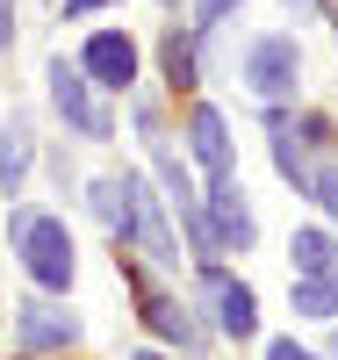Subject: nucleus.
<instances>
[{
	"label": "nucleus",
	"instance_id": "obj_1",
	"mask_svg": "<svg viewBox=\"0 0 338 360\" xmlns=\"http://www.w3.org/2000/svg\"><path fill=\"white\" fill-rule=\"evenodd\" d=\"M8 245L22 252V266H29V281H37V288H51V295H65V288H72L79 252H72L65 217H37V209H15V217H8Z\"/></svg>",
	"mask_w": 338,
	"mask_h": 360
},
{
	"label": "nucleus",
	"instance_id": "obj_2",
	"mask_svg": "<svg viewBox=\"0 0 338 360\" xmlns=\"http://www.w3.org/2000/svg\"><path fill=\"white\" fill-rule=\"evenodd\" d=\"M44 79H51V108L65 115V123H72L79 137H94V144H101V137H115L108 108L94 101V79H86L79 65H65V58H51V72H44Z\"/></svg>",
	"mask_w": 338,
	"mask_h": 360
},
{
	"label": "nucleus",
	"instance_id": "obj_3",
	"mask_svg": "<svg viewBox=\"0 0 338 360\" xmlns=\"http://www.w3.org/2000/svg\"><path fill=\"white\" fill-rule=\"evenodd\" d=\"M245 86H252L259 101H288L302 86V44L295 37H259L245 51Z\"/></svg>",
	"mask_w": 338,
	"mask_h": 360
},
{
	"label": "nucleus",
	"instance_id": "obj_4",
	"mask_svg": "<svg viewBox=\"0 0 338 360\" xmlns=\"http://www.w3.org/2000/svg\"><path fill=\"white\" fill-rule=\"evenodd\" d=\"M209 245L216 252H252V238H259V224H252V209H245V188H238V173H223V180H209Z\"/></svg>",
	"mask_w": 338,
	"mask_h": 360
},
{
	"label": "nucleus",
	"instance_id": "obj_5",
	"mask_svg": "<svg viewBox=\"0 0 338 360\" xmlns=\"http://www.w3.org/2000/svg\"><path fill=\"white\" fill-rule=\"evenodd\" d=\"M79 72L94 86H108V94H130V86H137V44L122 37V29H101V37H86Z\"/></svg>",
	"mask_w": 338,
	"mask_h": 360
},
{
	"label": "nucleus",
	"instance_id": "obj_6",
	"mask_svg": "<svg viewBox=\"0 0 338 360\" xmlns=\"http://www.w3.org/2000/svg\"><path fill=\"white\" fill-rule=\"evenodd\" d=\"M202 295L216 303V324H223L230 339H252V332H259V303H252V288L230 281L223 266H202Z\"/></svg>",
	"mask_w": 338,
	"mask_h": 360
},
{
	"label": "nucleus",
	"instance_id": "obj_7",
	"mask_svg": "<svg viewBox=\"0 0 338 360\" xmlns=\"http://www.w3.org/2000/svg\"><path fill=\"white\" fill-rule=\"evenodd\" d=\"M15 339H22L29 353H51V346L65 353V346L79 339V317L58 310V303H22V310H15Z\"/></svg>",
	"mask_w": 338,
	"mask_h": 360
},
{
	"label": "nucleus",
	"instance_id": "obj_8",
	"mask_svg": "<svg viewBox=\"0 0 338 360\" xmlns=\"http://www.w3.org/2000/svg\"><path fill=\"white\" fill-rule=\"evenodd\" d=\"M188 152H195V166H202L209 180H223V173H230V130H223V115L209 108V101L188 108Z\"/></svg>",
	"mask_w": 338,
	"mask_h": 360
},
{
	"label": "nucleus",
	"instance_id": "obj_9",
	"mask_svg": "<svg viewBox=\"0 0 338 360\" xmlns=\"http://www.w3.org/2000/svg\"><path fill=\"white\" fill-rule=\"evenodd\" d=\"M86 202H94V217L115 231V238H137V173H108L86 188Z\"/></svg>",
	"mask_w": 338,
	"mask_h": 360
},
{
	"label": "nucleus",
	"instance_id": "obj_10",
	"mask_svg": "<svg viewBox=\"0 0 338 360\" xmlns=\"http://www.w3.org/2000/svg\"><path fill=\"white\" fill-rule=\"evenodd\" d=\"M137 245L159 259V266H180V245H173V231H166V209H159V195L137 180Z\"/></svg>",
	"mask_w": 338,
	"mask_h": 360
},
{
	"label": "nucleus",
	"instance_id": "obj_11",
	"mask_svg": "<svg viewBox=\"0 0 338 360\" xmlns=\"http://www.w3.org/2000/svg\"><path fill=\"white\" fill-rule=\"evenodd\" d=\"M288 259H295V274H302V281H317V274H331V266H338V238L317 231V224H302V231L288 238Z\"/></svg>",
	"mask_w": 338,
	"mask_h": 360
},
{
	"label": "nucleus",
	"instance_id": "obj_12",
	"mask_svg": "<svg viewBox=\"0 0 338 360\" xmlns=\"http://www.w3.org/2000/svg\"><path fill=\"white\" fill-rule=\"evenodd\" d=\"M144 324H151V332H159V339H173V346H202V324L188 317V310H180L173 303V295H144Z\"/></svg>",
	"mask_w": 338,
	"mask_h": 360
},
{
	"label": "nucleus",
	"instance_id": "obj_13",
	"mask_svg": "<svg viewBox=\"0 0 338 360\" xmlns=\"http://www.w3.org/2000/svg\"><path fill=\"white\" fill-rule=\"evenodd\" d=\"M273 166H281V180L295 195H310V180H317V166H310V152L295 144V130H288V115H273Z\"/></svg>",
	"mask_w": 338,
	"mask_h": 360
},
{
	"label": "nucleus",
	"instance_id": "obj_14",
	"mask_svg": "<svg viewBox=\"0 0 338 360\" xmlns=\"http://www.w3.org/2000/svg\"><path fill=\"white\" fill-rule=\"evenodd\" d=\"M29 159H37V144H29V123L15 115L8 130H0V188L22 195V180H29Z\"/></svg>",
	"mask_w": 338,
	"mask_h": 360
},
{
	"label": "nucleus",
	"instance_id": "obj_15",
	"mask_svg": "<svg viewBox=\"0 0 338 360\" xmlns=\"http://www.w3.org/2000/svg\"><path fill=\"white\" fill-rule=\"evenodd\" d=\"M295 317H338V266L317 281H295Z\"/></svg>",
	"mask_w": 338,
	"mask_h": 360
},
{
	"label": "nucleus",
	"instance_id": "obj_16",
	"mask_svg": "<svg viewBox=\"0 0 338 360\" xmlns=\"http://www.w3.org/2000/svg\"><path fill=\"white\" fill-rule=\"evenodd\" d=\"M166 79L195 86V37H180V29H166Z\"/></svg>",
	"mask_w": 338,
	"mask_h": 360
},
{
	"label": "nucleus",
	"instance_id": "obj_17",
	"mask_svg": "<svg viewBox=\"0 0 338 360\" xmlns=\"http://www.w3.org/2000/svg\"><path fill=\"white\" fill-rule=\"evenodd\" d=\"M288 130H295V144H302V152H331V144H338L324 115H302V123H288Z\"/></svg>",
	"mask_w": 338,
	"mask_h": 360
},
{
	"label": "nucleus",
	"instance_id": "obj_18",
	"mask_svg": "<svg viewBox=\"0 0 338 360\" xmlns=\"http://www.w3.org/2000/svg\"><path fill=\"white\" fill-rule=\"evenodd\" d=\"M310 202H324L331 217H338V166H317V180H310Z\"/></svg>",
	"mask_w": 338,
	"mask_h": 360
},
{
	"label": "nucleus",
	"instance_id": "obj_19",
	"mask_svg": "<svg viewBox=\"0 0 338 360\" xmlns=\"http://www.w3.org/2000/svg\"><path fill=\"white\" fill-rule=\"evenodd\" d=\"M238 8V0H195V29H202V37H209V29H216L223 15Z\"/></svg>",
	"mask_w": 338,
	"mask_h": 360
},
{
	"label": "nucleus",
	"instance_id": "obj_20",
	"mask_svg": "<svg viewBox=\"0 0 338 360\" xmlns=\"http://www.w3.org/2000/svg\"><path fill=\"white\" fill-rule=\"evenodd\" d=\"M266 360H317V353H302L295 339H273V346H266Z\"/></svg>",
	"mask_w": 338,
	"mask_h": 360
},
{
	"label": "nucleus",
	"instance_id": "obj_21",
	"mask_svg": "<svg viewBox=\"0 0 338 360\" xmlns=\"http://www.w3.org/2000/svg\"><path fill=\"white\" fill-rule=\"evenodd\" d=\"M15 44V0H0V51Z\"/></svg>",
	"mask_w": 338,
	"mask_h": 360
},
{
	"label": "nucleus",
	"instance_id": "obj_22",
	"mask_svg": "<svg viewBox=\"0 0 338 360\" xmlns=\"http://www.w3.org/2000/svg\"><path fill=\"white\" fill-rule=\"evenodd\" d=\"M94 8H108V0H65V22H79V15H94Z\"/></svg>",
	"mask_w": 338,
	"mask_h": 360
},
{
	"label": "nucleus",
	"instance_id": "obj_23",
	"mask_svg": "<svg viewBox=\"0 0 338 360\" xmlns=\"http://www.w3.org/2000/svg\"><path fill=\"white\" fill-rule=\"evenodd\" d=\"M288 8H317V0H288Z\"/></svg>",
	"mask_w": 338,
	"mask_h": 360
}]
</instances>
